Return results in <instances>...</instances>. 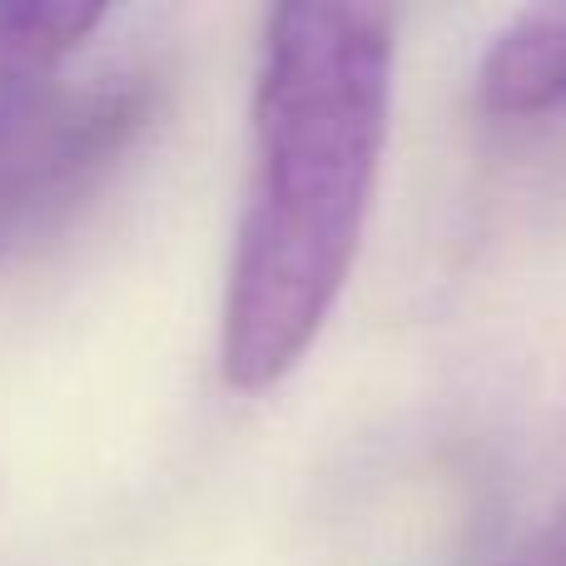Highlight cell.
<instances>
[{"label":"cell","instance_id":"1","mask_svg":"<svg viewBox=\"0 0 566 566\" xmlns=\"http://www.w3.org/2000/svg\"><path fill=\"white\" fill-rule=\"evenodd\" d=\"M392 109V15L283 6L254 85V179L224 293V382L264 392L318 343L353 274Z\"/></svg>","mask_w":566,"mask_h":566},{"label":"cell","instance_id":"4","mask_svg":"<svg viewBox=\"0 0 566 566\" xmlns=\"http://www.w3.org/2000/svg\"><path fill=\"white\" fill-rule=\"evenodd\" d=\"M109 20L105 6H0V85H45L60 80L65 60Z\"/></svg>","mask_w":566,"mask_h":566},{"label":"cell","instance_id":"2","mask_svg":"<svg viewBox=\"0 0 566 566\" xmlns=\"http://www.w3.org/2000/svg\"><path fill=\"white\" fill-rule=\"evenodd\" d=\"M149 115L145 80L65 95L60 80L0 85V254L85 195Z\"/></svg>","mask_w":566,"mask_h":566},{"label":"cell","instance_id":"3","mask_svg":"<svg viewBox=\"0 0 566 566\" xmlns=\"http://www.w3.org/2000/svg\"><path fill=\"white\" fill-rule=\"evenodd\" d=\"M478 99L497 119H542L566 109V6L512 15L478 65Z\"/></svg>","mask_w":566,"mask_h":566},{"label":"cell","instance_id":"5","mask_svg":"<svg viewBox=\"0 0 566 566\" xmlns=\"http://www.w3.org/2000/svg\"><path fill=\"white\" fill-rule=\"evenodd\" d=\"M512 566H566V507L512 557Z\"/></svg>","mask_w":566,"mask_h":566}]
</instances>
